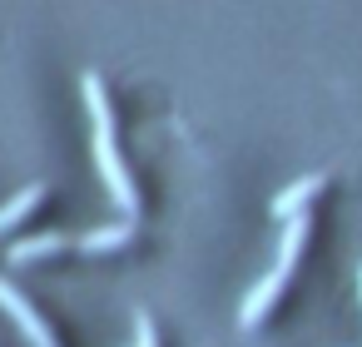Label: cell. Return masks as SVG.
<instances>
[{
	"label": "cell",
	"mask_w": 362,
	"mask_h": 347,
	"mask_svg": "<svg viewBox=\"0 0 362 347\" xmlns=\"http://www.w3.org/2000/svg\"><path fill=\"white\" fill-rule=\"evenodd\" d=\"M80 95H85V110H90V119H95V164H100V179L110 184V194H115V204L124 208V213H134L139 208V189H134V179H129V169H124V154H119V144H115V110H110V100H105V80L100 75H85L80 80Z\"/></svg>",
	"instance_id": "6da1fadb"
},
{
	"label": "cell",
	"mask_w": 362,
	"mask_h": 347,
	"mask_svg": "<svg viewBox=\"0 0 362 347\" xmlns=\"http://www.w3.org/2000/svg\"><path fill=\"white\" fill-rule=\"evenodd\" d=\"M0 307H6V312L21 322V332H25L35 347H60V337L50 332V322H45V317H40V312L16 293V283H11V278H0Z\"/></svg>",
	"instance_id": "7a4b0ae2"
},
{
	"label": "cell",
	"mask_w": 362,
	"mask_h": 347,
	"mask_svg": "<svg viewBox=\"0 0 362 347\" xmlns=\"http://www.w3.org/2000/svg\"><path fill=\"white\" fill-rule=\"evenodd\" d=\"M283 283H288V273H278V268H268L253 288H248V298L238 302V327H258L263 317H268V307L283 298Z\"/></svg>",
	"instance_id": "3957f363"
},
{
	"label": "cell",
	"mask_w": 362,
	"mask_h": 347,
	"mask_svg": "<svg viewBox=\"0 0 362 347\" xmlns=\"http://www.w3.org/2000/svg\"><path fill=\"white\" fill-rule=\"evenodd\" d=\"M322 184H327V174H303V179H293L288 189H278V194H273V218H283V223L298 218V213L322 194Z\"/></svg>",
	"instance_id": "277c9868"
},
{
	"label": "cell",
	"mask_w": 362,
	"mask_h": 347,
	"mask_svg": "<svg viewBox=\"0 0 362 347\" xmlns=\"http://www.w3.org/2000/svg\"><path fill=\"white\" fill-rule=\"evenodd\" d=\"M308 228H313V223H308V213H298V218H288V223H283L278 263H273L278 273H293V268H298V253H303V243H308Z\"/></svg>",
	"instance_id": "5b68a950"
},
{
	"label": "cell",
	"mask_w": 362,
	"mask_h": 347,
	"mask_svg": "<svg viewBox=\"0 0 362 347\" xmlns=\"http://www.w3.org/2000/svg\"><path fill=\"white\" fill-rule=\"evenodd\" d=\"M60 248H70V238H65V233H35V238H21V243H11L6 253H11V263H35V258H50V253H60Z\"/></svg>",
	"instance_id": "8992f818"
},
{
	"label": "cell",
	"mask_w": 362,
	"mask_h": 347,
	"mask_svg": "<svg viewBox=\"0 0 362 347\" xmlns=\"http://www.w3.org/2000/svg\"><path fill=\"white\" fill-rule=\"evenodd\" d=\"M40 204H45V184H25V189H21L6 208H0V233H11V228H16L21 218H30Z\"/></svg>",
	"instance_id": "52a82bcc"
},
{
	"label": "cell",
	"mask_w": 362,
	"mask_h": 347,
	"mask_svg": "<svg viewBox=\"0 0 362 347\" xmlns=\"http://www.w3.org/2000/svg\"><path fill=\"white\" fill-rule=\"evenodd\" d=\"M129 233H134V223H100V228L80 233L75 243H80L85 253H110V248H124V243H129Z\"/></svg>",
	"instance_id": "ba28073f"
},
{
	"label": "cell",
	"mask_w": 362,
	"mask_h": 347,
	"mask_svg": "<svg viewBox=\"0 0 362 347\" xmlns=\"http://www.w3.org/2000/svg\"><path fill=\"white\" fill-rule=\"evenodd\" d=\"M134 347H159V337H154V322H149L144 312L134 317Z\"/></svg>",
	"instance_id": "9c48e42d"
},
{
	"label": "cell",
	"mask_w": 362,
	"mask_h": 347,
	"mask_svg": "<svg viewBox=\"0 0 362 347\" xmlns=\"http://www.w3.org/2000/svg\"><path fill=\"white\" fill-rule=\"evenodd\" d=\"M357 288H362V268H357Z\"/></svg>",
	"instance_id": "30bf717a"
}]
</instances>
